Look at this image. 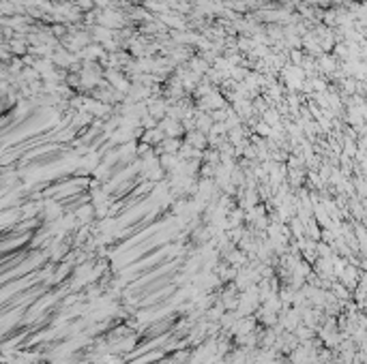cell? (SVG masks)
<instances>
[{
    "mask_svg": "<svg viewBox=\"0 0 367 364\" xmlns=\"http://www.w3.org/2000/svg\"><path fill=\"white\" fill-rule=\"evenodd\" d=\"M159 129L166 131L170 138H176V135L183 133V124H181V120H174V118H166V120L159 124Z\"/></svg>",
    "mask_w": 367,
    "mask_h": 364,
    "instance_id": "obj_1",
    "label": "cell"
},
{
    "mask_svg": "<svg viewBox=\"0 0 367 364\" xmlns=\"http://www.w3.org/2000/svg\"><path fill=\"white\" fill-rule=\"evenodd\" d=\"M262 118H264V122H266L268 126H275L277 122H279V116H277L275 109H266V112L262 114Z\"/></svg>",
    "mask_w": 367,
    "mask_h": 364,
    "instance_id": "obj_2",
    "label": "cell"
},
{
    "mask_svg": "<svg viewBox=\"0 0 367 364\" xmlns=\"http://www.w3.org/2000/svg\"><path fill=\"white\" fill-rule=\"evenodd\" d=\"M164 146H166V150H168V152H176V146H181V144H178L176 140H168Z\"/></svg>",
    "mask_w": 367,
    "mask_h": 364,
    "instance_id": "obj_3",
    "label": "cell"
},
{
    "mask_svg": "<svg viewBox=\"0 0 367 364\" xmlns=\"http://www.w3.org/2000/svg\"><path fill=\"white\" fill-rule=\"evenodd\" d=\"M174 360H176V362H183V360H187V351H178L176 356H174Z\"/></svg>",
    "mask_w": 367,
    "mask_h": 364,
    "instance_id": "obj_4",
    "label": "cell"
}]
</instances>
